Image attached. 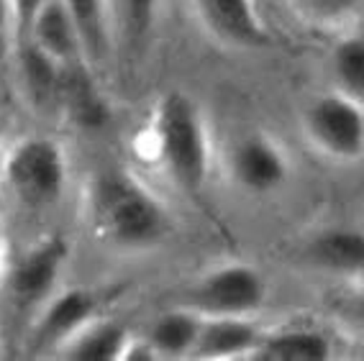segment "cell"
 I'll list each match as a JSON object with an SVG mask.
<instances>
[{"label": "cell", "mask_w": 364, "mask_h": 361, "mask_svg": "<svg viewBox=\"0 0 364 361\" xmlns=\"http://www.w3.org/2000/svg\"><path fill=\"white\" fill-rule=\"evenodd\" d=\"M303 126L323 154L336 159H357L364 154V108L344 92L316 97L306 108Z\"/></svg>", "instance_id": "5b68a950"}, {"label": "cell", "mask_w": 364, "mask_h": 361, "mask_svg": "<svg viewBox=\"0 0 364 361\" xmlns=\"http://www.w3.org/2000/svg\"><path fill=\"white\" fill-rule=\"evenodd\" d=\"M200 23L215 39L234 49H262L269 44L254 0H193Z\"/></svg>", "instance_id": "52a82bcc"}, {"label": "cell", "mask_w": 364, "mask_h": 361, "mask_svg": "<svg viewBox=\"0 0 364 361\" xmlns=\"http://www.w3.org/2000/svg\"><path fill=\"white\" fill-rule=\"evenodd\" d=\"M306 259L333 274L364 271V233L357 228H326L306 246Z\"/></svg>", "instance_id": "4fadbf2b"}, {"label": "cell", "mask_w": 364, "mask_h": 361, "mask_svg": "<svg viewBox=\"0 0 364 361\" xmlns=\"http://www.w3.org/2000/svg\"><path fill=\"white\" fill-rule=\"evenodd\" d=\"M95 313H98V297L92 290L72 287V290L49 297L36 323H33V348L36 351L59 348L70 335L85 328L90 320H95Z\"/></svg>", "instance_id": "ba28073f"}, {"label": "cell", "mask_w": 364, "mask_h": 361, "mask_svg": "<svg viewBox=\"0 0 364 361\" xmlns=\"http://www.w3.org/2000/svg\"><path fill=\"white\" fill-rule=\"evenodd\" d=\"M90 223L100 241L118 249H149L169 233L164 205L136 180L103 174L90 188Z\"/></svg>", "instance_id": "6da1fadb"}, {"label": "cell", "mask_w": 364, "mask_h": 361, "mask_svg": "<svg viewBox=\"0 0 364 361\" xmlns=\"http://www.w3.org/2000/svg\"><path fill=\"white\" fill-rule=\"evenodd\" d=\"M23 44H33L39 52H44L46 57L54 59L62 67L85 65L77 28L72 23L62 0H46Z\"/></svg>", "instance_id": "30bf717a"}, {"label": "cell", "mask_w": 364, "mask_h": 361, "mask_svg": "<svg viewBox=\"0 0 364 361\" xmlns=\"http://www.w3.org/2000/svg\"><path fill=\"white\" fill-rule=\"evenodd\" d=\"M259 338V328L249 320V316L200 318V333H198L193 356L226 359V356L252 354Z\"/></svg>", "instance_id": "8fae6325"}, {"label": "cell", "mask_w": 364, "mask_h": 361, "mask_svg": "<svg viewBox=\"0 0 364 361\" xmlns=\"http://www.w3.org/2000/svg\"><path fill=\"white\" fill-rule=\"evenodd\" d=\"M336 316L351 333H357L364 338V287L349 290L341 300H338Z\"/></svg>", "instance_id": "ffe728a7"}, {"label": "cell", "mask_w": 364, "mask_h": 361, "mask_svg": "<svg viewBox=\"0 0 364 361\" xmlns=\"http://www.w3.org/2000/svg\"><path fill=\"white\" fill-rule=\"evenodd\" d=\"M3 185L28 208L57 203L67 185V159L62 146L41 136L16 144L3 161Z\"/></svg>", "instance_id": "3957f363"}, {"label": "cell", "mask_w": 364, "mask_h": 361, "mask_svg": "<svg viewBox=\"0 0 364 361\" xmlns=\"http://www.w3.org/2000/svg\"><path fill=\"white\" fill-rule=\"evenodd\" d=\"M267 297L262 274L247 264H223L198 279L188 292V310L200 318L252 316Z\"/></svg>", "instance_id": "277c9868"}, {"label": "cell", "mask_w": 364, "mask_h": 361, "mask_svg": "<svg viewBox=\"0 0 364 361\" xmlns=\"http://www.w3.org/2000/svg\"><path fill=\"white\" fill-rule=\"evenodd\" d=\"M231 172L247 193L264 195L277 190L287 177V161L280 146L267 136H247L234 146Z\"/></svg>", "instance_id": "9c48e42d"}, {"label": "cell", "mask_w": 364, "mask_h": 361, "mask_svg": "<svg viewBox=\"0 0 364 361\" xmlns=\"http://www.w3.org/2000/svg\"><path fill=\"white\" fill-rule=\"evenodd\" d=\"M290 8L313 26H341L362 11L364 0H287Z\"/></svg>", "instance_id": "ac0fdd59"}, {"label": "cell", "mask_w": 364, "mask_h": 361, "mask_svg": "<svg viewBox=\"0 0 364 361\" xmlns=\"http://www.w3.org/2000/svg\"><path fill=\"white\" fill-rule=\"evenodd\" d=\"M200 333V316L193 310H172L154 320L149 328V338L156 354L162 356H185L193 354Z\"/></svg>", "instance_id": "2e32d148"}, {"label": "cell", "mask_w": 364, "mask_h": 361, "mask_svg": "<svg viewBox=\"0 0 364 361\" xmlns=\"http://www.w3.org/2000/svg\"><path fill=\"white\" fill-rule=\"evenodd\" d=\"M328 335L316 328H285L262 335L252 359L259 361H326L331 356Z\"/></svg>", "instance_id": "5bb4252c"}, {"label": "cell", "mask_w": 364, "mask_h": 361, "mask_svg": "<svg viewBox=\"0 0 364 361\" xmlns=\"http://www.w3.org/2000/svg\"><path fill=\"white\" fill-rule=\"evenodd\" d=\"M121 3V16H124L126 33L131 41L144 44L149 39L151 28L156 23V14H159V0H118Z\"/></svg>", "instance_id": "d6986e66"}, {"label": "cell", "mask_w": 364, "mask_h": 361, "mask_svg": "<svg viewBox=\"0 0 364 361\" xmlns=\"http://www.w3.org/2000/svg\"><path fill=\"white\" fill-rule=\"evenodd\" d=\"M11 36H14V18H11V3L8 0H0V59H6L8 44H11ZM16 39V36H14Z\"/></svg>", "instance_id": "7402d4cb"}, {"label": "cell", "mask_w": 364, "mask_h": 361, "mask_svg": "<svg viewBox=\"0 0 364 361\" xmlns=\"http://www.w3.org/2000/svg\"><path fill=\"white\" fill-rule=\"evenodd\" d=\"M77 28L82 57L87 67H100L111 57L113 28L108 0H62Z\"/></svg>", "instance_id": "7c38bea8"}, {"label": "cell", "mask_w": 364, "mask_h": 361, "mask_svg": "<svg viewBox=\"0 0 364 361\" xmlns=\"http://www.w3.org/2000/svg\"><path fill=\"white\" fill-rule=\"evenodd\" d=\"M154 356H156V351L151 348V343L146 341V338H144V341H131V338H129V343H126L121 359H126V361H149V359H154Z\"/></svg>", "instance_id": "603a6c76"}, {"label": "cell", "mask_w": 364, "mask_h": 361, "mask_svg": "<svg viewBox=\"0 0 364 361\" xmlns=\"http://www.w3.org/2000/svg\"><path fill=\"white\" fill-rule=\"evenodd\" d=\"M67 254H70L67 241L54 236L31 246L18 259V264L11 269V277H8V290L21 310L36 308L52 297L59 271L67 264Z\"/></svg>", "instance_id": "8992f818"}, {"label": "cell", "mask_w": 364, "mask_h": 361, "mask_svg": "<svg viewBox=\"0 0 364 361\" xmlns=\"http://www.w3.org/2000/svg\"><path fill=\"white\" fill-rule=\"evenodd\" d=\"M154 144L169 177L185 193L200 195L210 172V139L198 103L185 92H169L154 113Z\"/></svg>", "instance_id": "7a4b0ae2"}, {"label": "cell", "mask_w": 364, "mask_h": 361, "mask_svg": "<svg viewBox=\"0 0 364 361\" xmlns=\"http://www.w3.org/2000/svg\"><path fill=\"white\" fill-rule=\"evenodd\" d=\"M331 75L338 92L364 100V36L351 33L344 36L331 52Z\"/></svg>", "instance_id": "e0dca14e"}, {"label": "cell", "mask_w": 364, "mask_h": 361, "mask_svg": "<svg viewBox=\"0 0 364 361\" xmlns=\"http://www.w3.org/2000/svg\"><path fill=\"white\" fill-rule=\"evenodd\" d=\"M8 3H11V18H14V36L18 44H23L46 0H8Z\"/></svg>", "instance_id": "44dd1931"}, {"label": "cell", "mask_w": 364, "mask_h": 361, "mask_svg": "<svg viewBox=\"0 0 364 361\" xmlns=\"http://www.w3.org/2000/svg\"><path fill=\"white\" fill-rule=\"evenodd\" d=\"M129 343V330L116 320H90L57 348L70 361H116Z\"/></svg>", "instance_id": "9a60e30c"}]
</instances>
